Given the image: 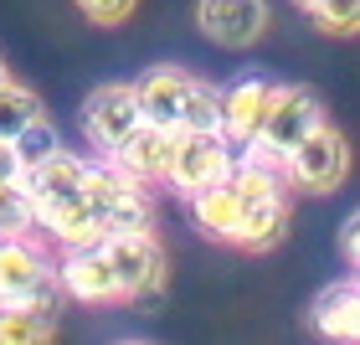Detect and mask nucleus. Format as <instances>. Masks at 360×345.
<instances>
[{
  "mask_svg": "<svg viewBox=\"0 0 360 345\" xmlns=\"http://www.w3.org/2000/svg\"><path fill=\"white\" fill-rule=\"evenodd\" d=\"M0 304H37L46 315H57L62 284H57V263H46L41 242L0 237Z\"/></svg>",
  "mask_w": 360,
  "mask_h": 345,
  "instance_id": "obj_1",
  "label": "nucleus"
},
{
  "mask_svg": "<svg viewBox=\"0 0 360 345\" xmlns=\"http://www.w3.org/2000/svg\"><path fill=\"white\" fill-rule=\"evenodd\" d=\"M237 165V144L221 129H175V150H170V170L165 180L180 196H195L206 186L226 180Z\"/></svg>",
  "mask_w": 360,
  "mask_h": 345,
  "instance_id": "obj_2",
  "label": "nucleus"
},
{
  "mask_svg": "<svg viewBox=\"0 0 360 345\" xmlns=\"http://www.w3.org/2000/svg\"><path fill=\"white\" fill-rule=\"evenodd\" d=\"M350 175V139L340 129L319 124L314 134H304L293 150L283 155V180L293 191H309V196H330L345 186Z\"/></svg>",
  "mask_w": 360,
  "mask_h": 345,
  "instance_id": "obj_3",
  "label": "nucleus"
},
{
  "mask_svg": "<svg viewBox=\"0 0 360 345\" xmlns=\"http://www.w3.org/2000/svg\"><path fill=\"white\" fill-rule=\"evenodd\" d=\"M319 124H324V104H319L314 88H304V83H273L252 144H263L273 160H283L293 144H299L304 134H314Z\"/></svg>",
  "mask_w": 360,
  "mask_h": 345,
  "instance_id": "obj_4",
  "label": "nucleus"
},
{
  "mask_svg": "<svg viewBox=\"0 0 360 345\" xmlns=\"http://www.w3.org/2000/svg\"><path fill=\"white\" fill-rule=\"evenodd\" d=\"M57 284H62V299H77V304H93V309H113V304L129 299L108 253H103V242H93V248H62Z\"/></svg>",
  "mask_w": 360,
  "mask_h": 345,
  "instance_id": "obj_5",
  "label": "nucleus"
},
{
  "mask_svg": "<svg viewBox=\"0 0 360 345\" xmlns=\"http://www.w3.org/2000/svg\"><path fill=\"white\" fill-rule=\"evenodd\" d=\"M139 124H144V113H139L134 83H103V88L88 93V104H83V134L93 139V150L113 155V150H119V139H129Z\"/></svg>",
  "mask_w": 360,
  "mask_h": 345,
  "instance_id": "obj_6",
  "label": "nucleus"
},
{
  "mask_svg": "<svg viewBox=\"0 0 360 345\" xmlns=\"http://www.w3.org/2000/svg\"><path fill=\"white\" fill-rule=\"evenodd\" d=\"M103 253H108V263H113V273H119L129 299L155 294L160 284H165V258H160L155 232H108Z\"/></svg>",
  "mask_w": 360,
  "mask_h": 345,
  "instance_id": "obj_7",
  "label": "nucleus"
},
{
  "mask_svg": "<svg viewBox=\"0 0 360 345\" xmlns=\"http://www.w3.org/2000/svg\"><path fill=\"white\" fill-rule=\"evenodd\" d=\"M195 26L217 46H252L268 31V0H201Z\"/></svg>",
  "mask_w": 360,
  "mask_h": 345,
  "instance_id": "obj_8",
  "label": "nucleus"
},
{
  "mask_svg": "<svg viewBox=\"0 0 360 345\" xmlns=\"http://www.w3.org/2000/svg\"><path fill=\"white\" fill-rule=\"evenodd\" d=\"M83 170H88V160H77L68 150L52 155V160H41V165H26L21 170V186L31 196V206H37V217L77 201V196H83Z\"/></svg>",
  "mask_w": 360,
  "mask_h": 345,
  "instance_id": "obj_9",
  "label": "nucleus"
},
{
  "mask_svg": "<svg viewBox=\"0 0 360 345\" xmlns=\"http://www.w3.org/2000/svg\"><path fill=\"white\" fill-rule=\"evenodd\" d=\"M288 232V191H273V196H242V222L232 232V248L242 253H268L278 248Z\"/></svg>",
  "mask_w": 360,
  "mask_h": 345,
  "instance_id": "obj_10",
  "label": "nucleus"
},
{
  "mask_svg": "<svg viewBox=\"0 0 360 345\" xmlns=\"http://www.w3.org/2000/svg\"><path fill=\"white\" fill-rule=\"evenodd\" d=\"M170 150H175V129H160V124H139L129 139H119V150L113 160L139 180V186H155V180H165L170 170Z\"/></svg>",
  "mask_w": 360,
  "mask_h": 345,
  "instance_id": "obj_11",
  "label": "nucleus"
},
{
  "mask_svg": "<svg viewBox=\"0 0 360 345\" xmlns=\"http://www.w3.org/2000/svg\"><path fill=\"white\" fill-rule=\"evenodd\" d=\"M186 88H191V73H180V68H150V73H144L139 83H134L144 124H160V129H180V108H186Z\"/></svg>",
  "mask_w": 360,
  "mask_h": 345,
  "instance_id": "obj_12",
  "label": "nucleus"
},
{
  "mask_svg": "<svg viewBox=\"0 0 360 345\" xmlns=\"http://www.w3.org/2000/svg\"><path fill=\"white\" fill-rule=\"evenodd\" d=\"M268 93H273V83H263V77H242V83H232L221 93V134L232 144H248L257 134L263 108H268Z\"/></svg>",
  "mask_w": 360,
  "mask_h": 345,
  "instance_id": "obj_13",
  "label": "nucleus"
},
{
  "mask_svg": "<svg viewBox=\"0 0 360 345\" xmlns=\"http://www.w3.org/2000/svg\"><path fill=\"white\" fill-rule=\"evenodd\" d=\"M314 330L330 340H360V278L330 284L314 299Z\"/></svg>",
  "mask_w": 360,
  "mask_h": 345,
  "instance_id": "obj_14",
  "label": "nucleus"
},
{
  "mask_svg": "<svg viewBox=\"0 0 360 345\" xmlns=\"http://www.w3.org/2000/svg\"><path fill=\"white\" fill-rule=\"evenodd\" d=\"M191 211H195V222H201V232H211L217 242H232L237 222H242V191L232 186V175H226V180H217V186L195 191Z\"/></svg>",
  "mask_w": 360,
  "mask_h": 345,
  "instance_id": "obj_15",
  "label": "nucleus"
},
{
  "mask_svg": "<svg viewBox=\"0 0 360 345\" xmlns=\"http://www.w3.org/2000/svg\"><path fill=\"white\" fill-rule=\"evenodd\" d=\"M57 335V315L37 304H0V345H37Z\"/></svg>",
  "mask_w": 360,
  "mask_h": 345,
  "instance_id": "obj_16",
  "label": "nucleus"
},
{
  "mask_svg": "<svg viewBox=\"0 0 360 345\" xmlns=\"http://www.w3.org/2000/svg\"><path fill=\"white\" fill-rule=\"evenodd\" d=\"M31 119H41V98L26 83H0V139H15Z\"/></svg>",
  "mask_w": 360,
  "mask_h": 345,
  "instance_id": "obj_17",
  "label": "nucleus"
},
{
  "mask_svg": "<svg viewBox=\"0 0 360 345\" xmlns=\"http://www.w3.org/2000/svg\"><path fill=\"white\" fill-rule=\"evenodd\" d=\"M0 237H37V206L21 180L0 186Z\"/></svg>",
  "mask_w": 360,
  "mask_h": 345,
  "instance_id": "obj_18",
  "label": "nucleus"
},
{
  "mask_svg": "<svg viewBox=\"0 0 360 345\" xmlns=\"http://www.w3.org/2000/svg\"><path fill=\"white\" fill-rule=\"evenodd\" d=\"M108 232H155V201H150V191H144V186L124 191L119 201L108 206Z\"/></svg>",
  "mask_w": 360,
  "mask_h": 345,
  "instance_id": "obj_19",
  "label": "nucleus"
},
{
  "mask_svg": "<svg viewBox=\"0 0 360 345\" xmlns=\"http://www.w3.org/2000/svg\"><path fill=\"white\" fill-rule=\"evenodd\" d=\"M180 129H221V88L191 77L186 88V108H180Z\"/></svg>",
  "mask_w": 360,
  "mask_h": 345,
  "instance_id": "obj_20",
  "label": "nucleus"
},
{
  "mask_svg": "<svg viewBox=\"0 0 360 345\" xmlns=\"http://www.w3.org/2000/svg\"><path fill=\"white\" fill-rule=\"evenodd\" d=\"M11 144L21 150V165H41V160L62 155V134H57V124L46 119V113H41V119H31V124H26Z\"/></svg>",
  "mask_w": 360,
  "mask_h": 345,
  "instance_id": "obj_21",
  "label": "nucleus"
},
{
  "mask_svg": "<svg viewBox=\"0 0 360 345\" xmlns=\"http://www.w3.org/2000/svg\"><path fill=\"white\" fill-rule=\"evenodd\" d=\"M304 11L314 15V26L330 31V37H355L360 31V0H309Z\"/></svg>",
  "mask_w": 360,
  "mask_h": 345,
  "instance_id": "obj_22",
  "label": "nucleus"
},
{
  "mask_svg": "<svg viewBox=\"0 0 360 345\" xmlns=\"http://www.w3.org/2000/svg\"><path fill=\"white\" fill-rule=\"evenodd\" d=\"M139 0H77V11L88 15L93 26H124L129 15H134Z\"/></svg>",
  "mask_w": 360,
  "mask_h": 345,
  "instance_id": "obj_23",
  "label": "nucleus"
},
{
  "mask_svg": "<svg viewBox=\"0 0 360 345\" xmlns=\"http://www.w3.org/2000/svg\"><path fill=\"white\" fill-rule=\"evenodd\" d=\"M340 253H345L355 268H360V206L345 217V227H340Z\"/></svg>",
  "mask_w": 360,
  "mask_h": 345,
  "instance_id": "obj_24",
  "label": "nucleus"
},
{
  "mask_svg": "<svg viewBox=\"0 0 360 345\" xmlns=\"http://www.w3.org/2000/svg\"><path fill=\"white\" fill-rule=\"evenodd\" d=\"M21 150H15L11 139H0V186H11V180H21Z\"/></svg>",
  "mask_w": 360,
  "mask_h": 345,
  "instance_id": "obj_25",
  "label": "nucleus"
},
{
  "mask_svg": "<svg viewBox=\"0 0 360 345\" xmlns=\"http://www.w3.org/2000/svg\"><path fill=\"white\" fill-rule=\"evenodd\" d=\"M0 83H11V73H6V62H0Z\"/></svg>",
  "mask_w": 360,
  "mask_h": 345,
  "instance_id": "obj_26",
  "label": "nucleus"
},
{
  "mask_svg": "<svg viewBox=\"0 0 360 345\" xmlns=\"http://www.w3.org/2000/svg\"><path fill=\"white\" fill-rule=\"evenodd\" d=\"M293 6H309V0H293Z\"/></svg>",
  "mask_w": 360,
  "mask_h": 345,
  "instance_id": "obj_27",
  "label": "nucleus"
},
{
  "mask_svg": "<svg viewBox=\"0 0 360 345\" xmlns=\"http://www.w3.org/2000/svg\"><path fill=\"white\" fill-rule=\"evenodd\" d=\"M355 278H360V268H355Z\"/></svg>",
  "mask_w": 360,
  "mask_h": 345,
  "instance_id": "obj_28",
  "label": "nucleus"
}]
</instances>
